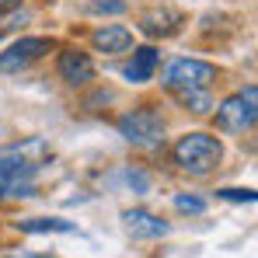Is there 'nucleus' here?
<instances>
[{"label":"nucleus","instance_id":"f257e3e1","mask_svg":"<svg viewBox=\"0 0 258 258\" xmlns=\"http://www.w3.org/2000/svg\"><path fill=\"white\" fill-rule=\"evenodd\" d=\"M52 157L45 140H21L0 147V196L4 199H28L35 196V174Z\"/></svg>","mask_w":258,"mask_h":258},{"label":"nucleus","instance_id":"f03ea898","mask_svg":"<svg viewBox=\"0 0 258 258\" xmlns=\"http://www.w3.org/2000/svg\"><path fill=\"white\" fill-rule=\"evenodd\" d=\"M223 161V143L210 133H188L174 143V164L188 174H210Z\"/></svg>","mask_w":258,"mask_h":258},{"label":"nucleus","instance_id":"7ed1b4c3","mask_svg":"<svg viewBox=\"0 0 258 258\" xmlns=\"http://www.w3.org/2000/svg\"><path fill=\"white\" fill-rule=\"evenodd\" d=\"M258 119V87H244L237 94H230L220 108H216V122L223 133H244Z\"/></svg>","mask_w":258,"mask_h":258},{"label":"nucleus","instance_id":"20e7f679","mask_svg":"<svg viewBox=\"0 0 258 258\" xmlns=\"http://www.w3.org/2000/svg\"><path fill=\"white\" fill-rule=\"evenodd\" d=\"M119 136L133 147H157L164 143V122L154 108H133L119 119Z\"/></svg>","mask_w":258,"mask_h":258},{"label":"nucleus","instance_id":"39448f33","mask_svg":"<svg viewBox=\"0 0 258 258\" xmlns=\"http://www.w3.org/2000/svg\"><path fill=\"white\" fill-rule=\"evenodd\" d=\"M216 81V67L206 59H174L164 70V87L181 91V87H210Z\"/></svg>","mask_w":258,"mask_h":258},{"label":"nucleus","instance_id":"423d86ee","mask_svg":"<svg viewBox=\"0 0 258 258\" xmlns=\"http://www.w3.org/2000/svg\"><path fill=\"white\" fill-rule=\"evenodd\" d=\"M49 49H52V39H42V35L18 39L7 52H0V74H18V70L32 67L35 59H42Z\"/></svg>","mask_w":258,"mask_h":258},{"label":"nucleus","instance_id":"0eeeda50","mask_svg":"<svg viewBox=\"0 0 258 258\" xmlns=\"http://www.w3.org/2000/svg\"><path fill=\"white\" fill-rule=\"evenodd\" d=\"M59 77L70 87H84L87 81H94V63H91V56L81 52V49L59 52Z\"/></svg>","mask_w":258,"mask_h":258},{"label":"nucleus","instance_id":"6e6552de","mask_svg":"<svg viewBox=\"0 0 258 258\" xmlns=\"http://www.w3.org/2000/svg\"><path fill=\"white\" fill-rule=\"evenodd\" d=\"M140 28H143L150 39H168V35H174V32L181 28V14L171 11V7H154V11H147V14L140 18Z\"/></svg>","mask_w":258,"mask_h":258},{"label":"nucleus","instance_id":"1a4fd4ad","mask_svg":"<svg viewBox=\"0 0 258 258\" xmlns=\"http://www.w3.org/2000/svg\"><path fill=\"white\" fill-rule=\"evenodd\" d=\"M91 42H94L98 52L119 56V52H129V49H133V32H129L126 25H101V28L91 35Z\"/></svg>","mask_w":258,"mask_h":258},{"label":"nucleus","instance_id":"9d476101","mask_svg":"<svg viewBox=\"0 0 258 258\" xmlns=\"http://www.w3.org/2000/svg\"><path fill=\"white\" fill-rule=\"evenodd\" d=\"M122 223H126V230L133 237H164V234L171 230L161 216L147 213V210H126V213H122Z\"/></svg>","mask_w":258,"mask_h":258},{"label":"nucleus","instance_id":"9b49d317","mask_svg":"<svg viewBox=\"0 0 258 258\" xmlns=\"http://www.w3.org/2000/svg\"><path fill=\"white\" fill-rule=\"evenodd\" d=\"M157 63H161V52H157L154 45H143V49L133 52V59L126 63L122 74H126V81H133V84H147V81L154 77Z\"/></svg>","mask_w":258,"mask_h":258},{"label":"nucleus","instance_id":"f8f14e48","mask_svg":"<svg viewBox=\"0 0 258 258\" xmlns=\"http://www.w3.org/2000/svg\"><path fill=\"white\" fill-rule=\"evenodd\" d=\"M25 234H74L77 230V223H70V220H56V216H39V220H21L18 223Z\"/></svg>","mask_w":258,"mask_h":258},{"label":"nucleus","instance_id":"ddd939ff","mask_svg":"<svg viewBox=\"0 0 258 258\" xmlns=\"http://www.w3.org/2000/svg\"><path fill=\"white\" fill-rule=\"evenodd\" d=\"M174 98L185 105V108H192L196 115H206L210 108H213V98H210V87H181V91H174Z\"/></svg>","mask_w":258,"mask_h":258},{"label":"nucleus","instance_id":"4468645a","mask_svg":"<svg viewBox=\"0 0 258 258\" xmlns=\"http://www.w3.org/2000/svg\"><path fill=\"white\" fill-rule=\"evenodd\" d=\"M174 210H178V213H206V199H199V196H185V192H181V196H174Z\"/></svg>","mask_w":258,"mask_h":258},{"label":"nucleus","instance_id":"2eb2a0df","mask_svg":"<svg viewBox=\"0 0 258 258\" xmlns=\"http://www.w3.org/2000/svg\"><path fill=\"white\" fill-rule=\"evenodd\" d=\"M91 11L94 14H126V4L122 0H94Z\"/></svg>","mask_w":258,"mask_h":258},{"label":"nucleus","instance_id":"dca6fc26","mask_svg":"<svg viewBox=\"0 0 258 258\" xmlns=\"http://www.w3.org/2000/svg\"><path fill=\"white\" fill-rule=\"evenodd\" d=\"M216 196L220 199H230V203H255V192L251 188H220Z\"/></svg>","mask_w":258,"mask_h":258},{"label":"nucleus","instance_id":"f3484780","mask_svg":"<svg viewBox=\"0 0 258 258\" xmlns=\"http://www.w3.org/2000/svg\"><path fill=\"white\" fill-rule=\"evenodd\" d=\"M126 181H129V188H136L140 196L150 188V181H147V174H143V171H126Z\"/></svg>","mask_w":258,"mask_h":258},{"label":"nucleus","instance_id":"a211bd4d","mask_svg":"<svg viewBox=\"0 0 258 258\" xmlns=\"http://www.w3.org/2000/svg\"><path fill=\"white\" fill-rule=\"evenodd\" d=\"M11 258H49V255H32V251H25V255H11Z\"/></svg>","mask_w":258,"mask_h":258},{"label":"nucleus","instance_id":"6ab92c4d","mask_svg":"<svg viewBox=\"0 0 258 258\" xmlns=\"http://www.w3.org/2000/svg\"><path fill=\"white\" fill-rule=\"evenodd\" d=\"M18 0H0V11H7V7H14Z\"/></svg>","mask_w":258,"mask_h":258}]
</instances>
